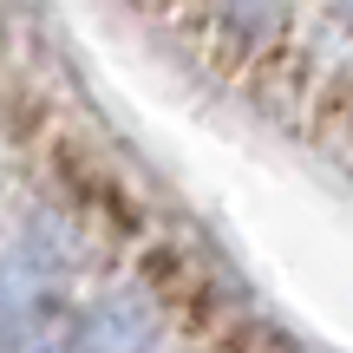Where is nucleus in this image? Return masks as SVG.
Masks as SVG:
<instances>
[{
    "label": "nucleus",
    "mask_w": 353,
    "mask_h": 353,
    "mask_svg": "<svg viewBox=\"0 0 353 353\" xmlns=\"http://www.w3.org/2000/svg\"><path fill=\"white\" fill-rule=\"evenodd\" d=\"M46 275H52V262L33 249V242H20L13 255H0V327H13V321L33 314V301H39V288H46Z\"/></svg>",
    "instance_id": "1"
},
{
    "label": "nucleus",
    "mask_w": 353,
    "mask_h": 353,
    "mask_svg": "<svg viewBox=\"0 0 353 353\" xmlns=\"http://www.w3.org/2000/svg\"><path fill=\"white\" fill-rule=\"evenodd\" d=\"M0 353H79V327L65 314H26L0 327Z\"/></svg>",
    "instance_id": "2"
}]
</instances>
